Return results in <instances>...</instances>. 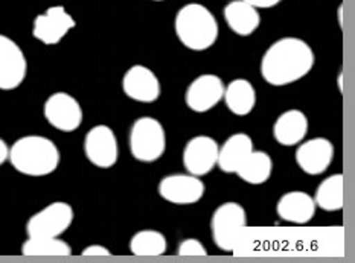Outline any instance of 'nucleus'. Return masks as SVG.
I'll return each instance as SVG.
<instances>
[{"label": "nucleus", "mask_w": 355, "mask_h": 263, "mask_svg": "<svg viewBox=\"0 0 355 263\" xmlns=\"http://www.w3.org/2000/svg\"><path fill=\"white\" fill-rule=\"evenodd\" d=\"M8 157H10V146H8L3 138H0V166L8 161Z\"/></svg>", "instance_id": "cd10ccee"}, {"label": "nucleus", "mask_w": 355, "mask_h": 263, "mask_svg": "<svg viewBox=\"0 0 355 263\" xmlns=\"http://www.w3.org/2000/svg\"><path fill=\"white\" fill-rule=\"evenodd\" d=\"M338 89H340V91L343 90V75L342 73L338 75Z\"/></svg>", "instance_id": "c756f323"}, {"label": "nucleus", "mask_w": 355, "mask_h": 263, "mask_svg": "<svg viewBox=\"0 0 355 263\" xmlns=\"http://www.w3.org/2000/svg\"><path fill=\"white\" fill-rule=\"evenodd\" d=\"M334 145L325 137H314L300 142L296 151V163L306 175H320L328 171L334 160Z\"/></svg>", "instance_id": "2eb2a0df"}, {"label": "nucleus", "mask_w": 355, "mask_h": 263, "mask_svg": "<svg viewBox=\"0 0 355 263\" xmlns=\"http://www.w3.org/2000/svg\"><path fill=\"white\" fill-rule=\"evenodd\" d=\"M245 208L241 204L235 203V201L223 203L221 206L215 208L211 218V231L215 245H217L221 251H234L239 241V236H241V231L245 228Z\"/></svg>", "instance_id": "39448f33"}, {"label": "nucleus", "mask_w": 355, "mask_h": 263, "mask_svg": "<svg viewBox=\"0 0 355 263\" xmlns=\"http://www.w3.org/2000/svg\"><path fill=\"white\" fill-rule=\"evenodd\" d=\"M174 30L184 48L194 52L212 48L220 34L215 15L205 5L196 2L180 8L174 20Z\"/></svg>", "instance_id": "7ed1b4c3"}, {"label": "nucleus", "mask_w": 355, "mask_h": 263, "mask_svg": "<svg viewBox=\"0 0 355 263\" xmlns=\"http://www.w3.org/2000/svg\"><path fill=\"white\" fill-rule=\"evenodd\" d=\"M253 151V140L249 134L235 133L220 146L217 166L226 174H235L245 157Z\"/></svg>", "instance_id": "a211bd4d"}, {"label": "nucleus", "mask_w": 355, "mask_h": 263, "mask_svg": "<svg viewBox=\"0 0 355 263\" xmlns=\"http://www.w3.org/2000/svg\"><path fill=\"white\" fill-rule=\"evenodd\" d=\"M225 104L235 116H249L257 105V90L249 80L236 78L225 87Z\"/></svg>", "instance_id": "aec40b11"}, {"label": "nucleus", "mask_w": 355, "mask_h": 263, "mask_svg": "<svg viewBox=\"0 0 355 263\" xmlns=\"http://www.w3.org/2000/svg\"><path fill=\"white\" fill-rule=\"evenodd\" d=\"M343 175L334 174L325 178L313 197L315 206L325 212H338L343 208Z\"/></svg>", "instance_id": "5701e85b"}, {"label": "nucleus", "mask_w": 355, "mask_h": 263, "mask_svg": "<svg viewBox=\"0 0 355 263\" xmlns=\"http://www.w3.org/2000/svg\"><path fill=\"white\" fill-rule=\"evenodd\" d=\"M43 113L49 125L63 133H72L83 123V108L78 100L64 91L53 93L46 99Z\"/></svg>", "instance_id": "0eeeda50"}, {"label": "nucleus", "mask_w": 355, "mask_h": 263, "mask_svg": "<svg viewBox=\"0 0 355 263\" xmlns=\"http://www.w3.org/2000/svg\"><path fill=\"white\" fill-rule=\"evenodd\" d=\"M273 172V160L264 151H252L235 172L243 181L259 185L270 180Z\"/></svg>", "instance_id": "412c9836"}, {"label": "nucleus", "mask_w": 355, "mask_h": 263, "mask_svg": "<svg viewBox=\"0 0 355 263\" xmlns=\"http://www.w3.org/2000/svg\"><path fill=\"white\" fill-rule=\"evenodd\" d=\"M338 23H340V26L343 25V6L338 8Z\"/></svg>", "instance_id": "c85d7f7f"}, {"label": "nucleus", "mask_w": 355, "mask_h": 263, "mask_svg": "<svg viewBox=\"0 0 355 263\" xmlns=\"http://www.w3.org/2000/svg\"><path fill=\"white\" fill-rule=\"evenodd\" d=\"M313 48L302 38L284 37L276 40L261 58V75L270 86L284 87L296 82L313 71Z\"/></svg>", "instance_id": "f257e3e1"}, {"label": "nucleus", "mask_w": 355, "mask_h": 263, "mask_svg": "<svg viewBox=\"0 0 355 263\" xmlns=\"http://www.w3.org/2000/svg\"><path fill=\"white\" fill-rule=\"evenodd\" d=\"M28 73V61L12 38L0 34V90L10 91L21 86Z\"/></svg>", "instance_id": "9d476101"}, {"label": "nucleus", "mask_w": 355, "mask_h": 263, "mask_svg": "<svg viewBox=\"0 0 355 263\" xmlns=\"http://www.w3.org/2000/svg\"><path fill=\"white\" fill-rule=\"evenodd\" d=\"M225 87L220 76L212 73L200 75L189 84L184 100L194 113H207L221 102Z\"/></svg>", "instance_id": "4468645a"}, {"label": "nucleus", "mask_w": 355, "mask_h": 263, "mask_svg": "<svg viewBox=\"0 0 355 263\" xmlns=\"http://www.w3.org/2000/svg\"><path fill=\"white\" fill-rule=\"evenodd\" d=\"M315 201L311 195L302 190H291L284 193L276 204V212L282 221L296 226L308 224L315 215Z\"/></svg>", "instance_id": "dca6fc26"}, {"label": "nucleus", "mask_w": 355, "mask_h": 263, "mask_svg": "<svg viewBox=\"0 0 355 263\" xmlns=\"http://www.w3.org/2000/svg\"><path fill=\"white\" fill-rule=\"evenodd\" d=\"M308 133V118L300 110H287L276 119L273 137L282 146H295L304 140Z\"/></svg>", "instance_id": "f3484780"}, {"label": "nucleus", "mask_w": 355, "mask_h": 263, "mask_svg": "<svg viewBox=\"0 0 355 263\" xmlns=\"http://www.w3.org/2000/svg\"><path fill=\"white\" fill-rule=\"evenodd\" d=\"M122 90L135 102L153 104L160 98V81L150 67L131 66L122 78Z\"/></svg>", "instance_id": "ddd939ff"}, {"label": "nucleus", "mask_w": 355, "mask_h": 263, "mask_svg": "<svg viewBox=\"0 0 355 263\" xmlns=\"http://www.w3.org/2000/svg\"><path fill=\"white\" fill-rule=\"evenodd\" d=\"M76 26V21L64 6H51L43 14L37 15L33 25L35 40L46 46L58 44Z\"/></svg>", "instance_id": "9b49d317"}, {"label": "nucleus", "mask_w": 355, "mask_h": 263, "mask_svg": "<svg viewBox=\"0 0 355 263\" xmlns=\"http://www.w3.org/2000/svg\"><path fill=\"white\" fill-rule=\"evenodd\" d=\"M179 256L182 257H205L207 256V250L205 248V245L202 241L198 239L189 237L184 239V241L180 242L179 245Z\"/></svg>", "instance_id": "393cba45"}, {"label": "nucleus", "mask_w": 355, "mask_h": 263, "mask_svg": "<svg viewBox=\"0 0 355 263\" xmlns=\"http://www.w3.org/2000/svg\"><path fill=\"white\" fill-rule=\"evenodd\" d=\"M154 2H164V0H154Z\"/></svg>", "instance_id": "7c9ffc66"}, {"label": "nucleus", "mask_w": 355, "mask_h": 263, "mask_svg": "<svg viewBox=\"0 0 355 263\" xmlns=\"http://www.w3.org/2000/svg\"><path fill=\"white\" fill-rule=\"evenodd\" d=\"M166 149V133L162 123L144 116L135 120L130 129V151L137 161L153 163L165 154Z\"/></svg>", "instance_id": "20e7f679"}, {"label": "nucleus", "mask_w": 355, "mask_h": 263, "mask_svg": "<svg viewBox=\"0 0 355 263\" xmlns=\"http://www.w3.org/2000/svg\"><path fill=\"white\" fill-rule=\"evenodd\" d=\"M110 254L112 253L107 250L104 245H99V244H92L87 246V248L83 250L84 257H107L110 256Z\"/></svg>", "instance_id": "a878e982"}, {"label": "nucleus", "mask_w": 355, "mask_h": 263, "mask_svg": "<svg viewBox=\"0 0 355 263\" xmlns=\"http://www.w3.org/2000/svg\"><path fill=\"white\" fill-rule=\"evenodd\" d=\"M244 2L250 3L257 10H268V8H273L277 3H281V0H244Z\"/></svg>", "instance_id": "bb28decb"}, {"label": "nucleus", "mask_w": 355, "mask_h": 263, "mask_svg": "<svg viewBox=\"0 0 355 263\" xmlns=\"http://www.w3.org/2000/svg\"><path fill=\"white\" fill-rule=\"evenodd\" d=\"M84 154L92 165L109 169L116 165L119 157V145L114 131L107 125H96L84 138Z\"/></svg>", "instance_id": "1a4fd4ad"}, {"label": "nucleus", "mask_w": 355, "mask_h": 263, "mask_svg": "<svg viewBox=\"0 0 355 263\" xmlns=\"http://www.w3.org/2000/svg\"><path fill=\"white\" fill-rule=\"evenodd\" d=\"M223 14H225V20L229 29L236 35H252L261 25L259 10H257L250 3L244 2V0H234V2H230L225 8Z\"/></svg>", "instance_id": "6ab92c4d"}, {"label": "nucleus", "mask_w": 355, "mask_h": 263, "mask_svg": "<svg viewBox=\"0 0 355 263\" xmlns=\"http://www.w3.org/2000/svg\"><path fill=\"white\" fill-rule=\"evenodd\" d=\"M21 254L29 257H66L72 248L61 237H28L21 245Z\"/></svg>", "instance_id": "4be33fe9"}, {"label": "nucleus", "mask_w": 355, "mask_h": 263, "mask_svg": "<svg viewBox=\"0 0 355 263\" xmlns=\"http://www.w3.org/2000/svg\"><path fill=\"white\" fill-rule=\"evenodd\" d=\"M159 195L165 201L177 206H191L205 197V183L202 176L192 174H171L162 178L159 183Z\"/></svg>", "instance_id": "6e6552de"}, {"label": "nucleus", "mask_w": 355, "mask_h": 263, "mask_svg": "<svg viewBox=\"0 0 355 263\" xmlns=\"http://www.w3.org/2000/svg\"><path fill=\"white\" fill-rule=\"evenodd\" d=\"M168 241L157 230H141L130 241V251L139 257H157L166 253Z\"/></svg>", "instance_id": "b1692460"}, {"label": "nucleus", "mask_w": 355, "mask_h": 263, "mask_svg": "<svg viewBox=\"0 0 355 263\" xmlns=\"http://www.w3.org/2000/svg\"><path fill=\"white\" fill-rule=\"evenodd\" d=\"M220 145L209 136H196L184 145L183 149V166L187 172L203 176L209 174L217 166Z\"/></svg>", "instance_id": "f8f14e48"}, {"label": "nucleus", "mask_w": 355, "mask_h": 263, "mask_svg": "<svg viewBox=\"0 0 355 263\" xmlns=\"http://www.w3.org/2000/svg\"><path fill=\"white\" fill-rule=\"evenodd\" d=\"M71 204L57 201L42 208L29 218L26 224L28 237H61L73 222Z\"/></svg>", "instance_id": "423d86ee"}, {"label": "nucleus", "mask_w": 355, "mask_h": 263, "mask_svg": "<svg viewBox=\"0 0 355 263\" xmlns=\"http://www.w3.org/2000/svg\"><path fill=\"white\" fill-rule=\"evenodd\" d=\"M60 151L51 138L43 136H25L10 146L8 161L15 171L26 176H46L57 171Z\"/></svg>", "instance_id": "f03ea898"}]
</instances>
